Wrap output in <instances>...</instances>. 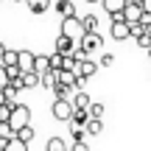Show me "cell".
<instances>
[{
  "mask_svg": "<svg viewBox=\"0 0 151 151\" xmlns=\"http://www.w3.org/2000/svg\"><path fill=\"white\" fill-rule=\"evenodd\" d=\"M59 34H65V37H70L76 39V42H81L84 39V22H81V17H70V20H62V31Z\"/></svg>",
  "mask_w": 151,
  "mask_h": 151,
  "instance_id": "obj_1",
  "label": "cell"
},
{
  "mask_svg": "<svg viewBox=\"0 0 151 151\" xmlns=\"http://www.w3.org/2000/svg\"><path fill=\"white\" fill-rule=\"evenodd\" d=\"M9 126H11L14 132H20V129H25V126H31V109H28V106H22V104H17V106H14V112H11Z\"/></svg>",
  "mask_w": 151,
  "mask_h": 151,
  "instance_id": "obj_2",
  "label": "cell"
},
{
  "mask_svg": "<svg viewBox=\"0 0 151 151\" xmlns=\"http://www.w3.org/2000/svg\"><path fill=\"white\" fill-rule=\"evenodd\" d=\"M73 115H76L73 101H53V118H56V120H65V123H70Z\"/></svg>",
  "mask_w": 151,
  "mask_h": 151,
  "instance_id": "obj_3",
  "label": "cell"
},
{
  "mask_svg": "<svg viewBox=\"0 0 151 151\" xmlns=\"http://www.w3.org/2000/svg\"><path fill=\"white\" fill-rule=\"evenodd\" d=\"M143 0H129L126 3V11H123V20L129 22V25H134V22H140L143 20Z\"/></svg>",
  "mask_w": 151,
  "mask_h": 151,
  "instance_id": "obj_4",
  "label": "cell"
},
{
  "mask_svg": "<svg viewBox=\"0 0 151 151\" xmlns=\"http://www.w3.org/2000/svg\"><path fill=\"white\" fill-rule=\"evenodd\" d=\"M104 9H106V14H109L112 22H126L123 20V11H126L123 0H104Z\"/></svg>",
  "mask_w": 151,
  "mask_h": 151,
  "instance_id": "obj_5",
  "label": "cell"
},
{
  "mask_svg": "<svg viewBox=\"0 0 151 151\" xmlns=\"http://www.w3.org/2000/svg\"><path fill=\"white\" fill-rule=\"evenodd\" d=\"M78 45H81V50L90 56V53H95V50H101L104 39H101V34H84V39H81Z\"/></svg>",
  "mask_w": 151,
  "mask_h": 151,
  "instance_id": "obj_6",
  "label": "cell"
},
{
  "mask_svg": "<svg viewBox=\"0 0 151 151\" xmlns=\"http://www.w3.org/2000/svg\"><path fill=\"white\" fill-rule=\"evenodd\" d=\"M76 50H78V42L70 37H65V34H59V39H56V53H62V56H73Z\"/></svg>",
  "mask_w": 151,
  "mask_h": 151,
  "instance_id": "obj_7",
  "label": "cell"
},
{
  "mask_svg": "<svg viewBox=\"0 0 151 151\" xmlns=\"http://www.w3.org/2000/svg\"><path fill=\"white\" fill-rule=\"evenodd\" d=\"M17 65H20L22 76H28V73H34V65H37V56H34L31 50H20V59H17Z\"/></svg>",
  "mask_w": 151,
  "mask_h": 151,
  "instance_id": "obj_8",
  "label": "cell"
},
{
  "mask_svg": "<svg viewBox=\"0 0 151 151\" xmlns=\"http://www.w3.org/2000/svg\"><path fill=\"white\" fill-rule=\"evenodd\" d=\"M109 34H112V39H132V28L129 22H112V28H109Z\"/></svg>",
  "mask_w": 151,
  "mask_h": 151,
  "instance_id": "obj_9",
  "label": "cell"
},
{
  "mask_svg": "<svg viewBox=\"0 0 151 151\" xmlns=\"http://www.w3.org/2000/svg\"><path fill=\"white\" fill-rule=\"evenodd\" d=\"M98 73V62H81L78 67H76V76H78V81H84V78H90V76H95Z\"/></svg>",
  "mask_w": 151,
  "mask_h": 151,
  "instance_id": "obj_10",
  "label": "cell"
},
{
  "mask_svg": "<svg viewBox=\"0 0 151 151\" xmlns=\"http://www.w3.org/2000/svg\"><path fill=\"white\" fill-rule=\"evenodd\" d=\"M73 106L78 109V112H90V106H92V98L87 95L84 90H81V92H76V95H73Z\"/></svg>",
  "mask_w": 151,
  "mask_h": 151,
  "instance_id": "obj_11",
  "label": "cell"
},
{
  "mask_svg": "<svg viewBox=\"0 0 151 151\" xmlns=\"http://www.w3.org/2000/svg\"><path fill=\"white\" fill-rule=\"evenodd\" d=\"M90 112H78V109H76V115H73V120H70V126L73 129H87V126H90Z\"/></svg>",
  "mask_w": 151,
  "mask_h": 151,
  "instance_id": "obj_12",
  "label": "cell"
},
{
  "mask_svg": "<svg viewBox=\"0 0 151 151\" xmlns=\"http://www.w3.org/2000/svg\"><path fill=\"white\" fill-rule=\"evenodd\" d=\"M53 9L62 14V20H70V17H78L76 14V3H53Z\"/></svg>",
  "mask_w": 151,
  "mask_h": 151,
  "instance_id": "obj_13",
  "label": "cell"
},
{
  "mask_svg": "<svg viewBox=\"0 0 151 151\" xmlns=\"http://www.w3.org/2000/svg\"><path fill=\"white\" fill-rule=\"evenodd\" d=\"M34 73L42 78L45 73H50V56H37V65H34Z\"/></svg>",
  "mask_w": 151,
  "mask_h": 151,
  "instance_id": "obj_14",
  "label": "cell"
},
{
  "mask_svg": "<svg viewBox=\"0 0 151 151\" xmlns=\"http://www.w3.org/2000/svg\"><path fill=\"white\" fill-rule=\"evenodd\" d=\"M45 151H70V146H67V140H62V137H50Z\"/></svg>",
  "mask_w": 151,
  "mask_h": 151,
  "instance_id": "obj_15",
  "label": "cell"
},
{
  "mask_svg": "<svg viewBox=\"0 0 151 151\" xmlns=\"http://www.w3.org/2000/svg\"><path fill=\"white\" fill-rule=\"evenodd\" d=\"M81 22H84V31L87 34H98V17L95 14H84Z\"/></svg>",
  "mask_w": 151,
  "mask_h": 151,
  "instance_id": "obj_16",
  "label": "cell"
},
{
  "mask_svg": "<svg viewBox=\"0 0 151 151\" xmlns=\"http://www.w3.org/2000/svg\"><path fill=\"white\" fill-rule=\"evenodd\" d=\"M34 134H37V132H34L31 126H25V129H20V132H17V140H22V143L28 146V143L34 140Z\"/></svg>",
  "mask_w": 151,
  "mask_h": 151,
  "instance_id": "obj_17",
  "label": "cell"
},
{
  "mask_svg": "<svg viewBox=\"0 0 151 151\" xmlns=\"http://www.w3.org/2000/svg\"><path fill=\"white\" fill-rule=\"evenodd\" d=\"M17 59H20V50H6L3 67H17Z\"/></svg>",
  "mask_w": 151,
  "mask_h": 151,
  "instance_id": "obj_18",
  "label": "cell"
},
{
  "mask_svg": "<svg viewBox=\"0 0 151 151\" xmlns=\"http://www.w3.org/2000/svg\"><path fill=\"white\" fill-rule=\"evenodd\" d=\"M22 84L25 87H42V78L37 73H28V76H22Z\"/></svg>",
  "mask_w": 151,
  "mask_h": 151,
  "instance_id": "obj_19",
  "label": "cell"
},
{
  "mask_svg": "<svg viewBox=\"0 0 151 151\" xmlns=\"http://www.w3.org/2000/svg\"><path fill=\"white\" fill-rule=\"evenodd\" d=\"M104 109H106L104 104H92L90 106V118L92 120H104Z\"/></svg>",
  "mask_w": 151,
  "mask_h": 151,
  "instance_id": "obj_20",
  "label": "cell"
},
{
  "mask_svg": "<svg viewBox=\"0 0 151 151\" xmlns=\"http://www.w3.org/2000/svg\"><path fill=\"white\" fill-rule=\"evenodd\" d=\"M104 132V120H90V126H87V134H101Z\"/></svg>",
  "mask_w": 151,
  "mask_h": 151,
  "instance_id": "obj_21",
  "label": "cell"
},
{
  "mask_svg": "<svg viewBox=\"0 0 151 151\" xmlns=\"http://www.w3.org/2000/svg\"><path fill=\"white\" fill-rule=\"evenodd\" d=\"M6 151H28V146H25L22 140H17V137H14V140H11L9 146H6Z\"/></svg>",
  "mask_w": 151,
  "mask_h": 151,
  "instance_id": "obj_22",
  "label": "cell"
},
{
  "mask_svg": "<svg viewBox=\"0 0 151 151\" xmlns=\"http://www.w3.org/2000/svg\"><path fill=\"white\" fill-rule=\"evenodd\" d=\"M9 84H11V76H9V70H6L3 65H0V90H6Z\"/></svg>",
  "mask_w": 151,
  "mask_h": 151,
  "instance_id": "obj_23",
  "label": "cell"
},
{
  "mask_svg": "<svg viewBox=\"0 0 151 151\" xmlns=\"http://www.w3.org/2000/svg\"><path fill=\"white\" fill-rule=\"evenodd\" d=\"M28 11L31 14H45L48 11V3H28Z\"/></svg>",
  "mask_w": 151,
  "mask_h": 151,
  "instance_id": "obj_24",
  "label": "cell"
},
{
  "mask_svg": "<svg viewBox=\"0 0 151 151\" xmlns=\"http://www.w3.org/2000/svg\"><path fill=\"white\" fill-rule=\"evenodd\" d=\"M132 28V39H140L143 34H146V28H143V22H134V25H129Z\"/></svg>",
  "mask_w": 151,
  "mask_h": 151,
  "instance_id": "obj_25",
  "label": "cell"
},
{
  "mask_svg": "<svg viewBox=\"0 0 151 151\" xmlns=\"http://www.w3.org/2000/svg\"><path fill=\"white\" fill-rule=\"evenodd\" d=\"M115 65V56L112 53H104L101 59H98V67H112Z\"/></svg>",
  "mask_w": 151,
  "mask_h": 151,
  "instance_id": "obj_26",
  "label": "cell"
},
{
  "mask_svg": "<svg viewBox=\"0 0 151 151\" xmlns=\"http://www.w3.org/2000/svg\"><path fill=\"white\" fill-rule=\"evenodd\" d=\"M70 134H73V143H84L87 129H73V126H70Z\"/></svg>",
  "mask_w": 151,
  "mask_h": 151,
  "instance_id": "obj_27",
  "label": "cell"
},
{
  "mask_svg": "<svg viewBox=\"0 0 151 151\" xmlns=\"http://www.w3.org/2000/svg\"><path fill=\"white\" fill-rule=\"evenodd\" d=\"M70 151H90V146H87V143H73Z\"/></svg>",
  "mask_w": 151,
  "mask_h": 151,
  "instance_id": "obj_28",
  "label": "cell"
},
{
  "mask_svg": "<svg viewBox=\"0 0 151 151\" xmlns=\"http://www.w3.org/2000/svg\"><path fill=\"white\" fill-rule=\"evenodd\" d=\"M6 50H9V48H6V45L0 42V65H3V59H6Z\"/></svg>",
  "mask_w": 151,
  "mask_h": 151,
  "instance_id": "obj_29",
  "label": "cell"
},
{
  "mask_svg": "<svg viewBox=\"0 0 151 151\" xmlns=\"http://www.w3.org/2000/svg\"><path fill=\"white\" fill-rule=\"evenodd\" d=\"M6 104H9V98H6V92L0 90V106H6Z\"/></svg>",
  "mask_w": 151,
  "mask_h": 151,
  "instance_id": "obj_30",
  "label": "cell"
},
{
  "mask_svg": "<svg viewBox=\"0 0 151 151\" xmlns=\"http://www.w3.org/2000/svg\"><path fill=\"white\" fill-rule=\"evenodd\" d=\"M148 56H151V50H148Z\"/></svg>",
  "mask_w": 151,
  "mask_h": 151,
  "instance_id": "obj_31",
  "label": "cell"
},
{
  "mask_svg": "<svg viewBox=\"0 0 151 151\" xmlns=\"http://www.w3.org/2000/svg\"><path fill=\"white\" fill-rule=\"evenodd\" d=\"M0 151H3V148H0Z\"/></svg>",
  "mask_w": 151,
  "mask_h": 151,
  "instance_id": "obj_32",
  "label": "cell"
}]
</instances>
